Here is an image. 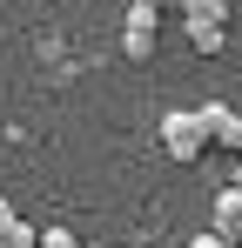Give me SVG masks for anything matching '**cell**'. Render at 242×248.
<instances>
[{
  "label": "cell",
  "instance_id": "5b68a950",
  "mask_svg": "<svg viewBox=\"0 0 242 248\" xmlns=\"http://www.w3.org/2000/svg\"><path fill=\"white\" fill-rule=\"evenodd\" d=\"M189 47H195L202 61L222 54V47H229V20H189Z\"/></svg>",
  "mask_w": 242,
  "mask_h": 248
},
{
  "label": "cell",
  "instance_id": "ba28073f",
  "mask_svg": "<svg viewBox=\"0 0 242 248\" xmlns=\"http://www.w3.org/2000/svg\"><path fill=\"white\" fill-rule=\"evenodd\" d=\"M182 248H222V242H215V235H195V242H182Z\"/></svg>",
  "mask_w": 242,
  "mask_h": 248
},
{
  "label": "cell",
  "instance_id": "7a4b0ae2",
  "mask_svg": "<svg viewBox=\"0 0 242 248\" xmlns=\"http://www.w3.org/2000/svg\"><path fill=\"white\" fill-rule=\"evenodd\" d=\"M155 41H161V14L148 0H135V7H128V27H121V54H128V61H148Z\"/></svg>",
  "mask_w": 242,
  "mask_h": 248
},
{
  "label": "cell",
  "instance_id": "30bf717a",
  "mask_svg": "<svg viewBox=\"0 0 242 248\" xmlns=\"http://www.w3.org/2000/svg\"><path fill=\"white\" fill-rule=\"evenodd\" d=\"M236 155H242V134H236Z\"/></svg>",
  "mask_w": 242,
  "mask_h": 248
},
{
  "label": "cell",
  "instance_id": "52a82bcc",
  "mask_svg": "<svg viewBox=\"0 0 242 248\" xmlns=\"http://www.w3.org/2000/svg\"><path fill=\"white\" fill-rule=\"evenodd\" d=\"M34 248H81V242L68 235V228H40V235H34Z\"/></svg>",
  "mask_w": 242,
  "mask_h": 248
},
{
  "label": "cell",
  "instance_id": "277c9868",
  "mask_svg": "<svg viewBox=\"0 0 242 248\" xmlns=\"http://www.w3.org/2000/svg\"><path fill=\"white\" fill-rule=\"evenodd\" d=\"M195 121H202V134H208V148H215V141H222V148H236V134H242V114H236V108H222V101L195 108Z\"/></svg>",
  "mask_w": 242,
  "mask_h": 248
},
{
  "label": "cell",
  "instance_id": "3957f363",
  "mask_svg": "<svg viewBox=\"0 0 242 248\" xmlns=\"http://www.w3.org/2000/svg\"><path fill=\"white\" fill-rule=\"evenodd\" d=\"M222 248H242V181H229L222 195H215V228H208Z\"/></svg>",
  "mask_w": 242,
  "mask_h": 248
},
{
  "label": "cell",
  "instance_id": "9c48e42d",
  "mask_svg": "<svg viewBox=\"0 0 242 248\" xmlns=\"http://www.w3.org/2000/svg\"><path fill=\"white\" fill-rule=\"evenodd\" d=\"M81 248H101V242H81Z\"/></svg>",
  "mask_w": 242,
  "mask_h": 248
},
{
  "label": "cell",
  "instance_id": "8992f818",
  "mask_svg": "<svg viewBox=\"0 0 242 248\" xmlns=\"http://www.w3.org/2000/svg\"><path fill=\"white\" fill-rule=\"evenodd\" d=\"M0 248H34V228H27L7 202H0Z\"/></svg>",
  "mask_w": 242,
  "mask_h": 248
},
{
  "label": "cell",
  "instance_id": "6da1fadb",
  "mask_svg": "<svg viewBox=\"0 0 242 248\" xmlns=\"http://www.w3.org/2000/svg\"><path fill=\"white\" fill-rule=\"evenodd\" d=\"M161 148H168V161H202V155H208V134H202L195 108L161 114Z\"/></svg>",
  "mask_w": 242,
  "mask_h": 248
}]
</instances>
